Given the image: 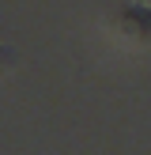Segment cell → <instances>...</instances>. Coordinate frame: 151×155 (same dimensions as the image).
Instances as JSON below:
<instances>
[{
    "instance_id": "1",
    "label": "cell",
    "mask_w": 151,
    "mask_h": 155,
    "mask_svg": "<svg viewBox=\"0 0 151 155\" xmlns=\"http://www.w3.org/2000/svg\"><path fill=\"white\" fill-rule=\"evenodd\" d=\"M11 64H15V53L8 45H0V68H11Z\"/></svg>"
}]
</instances>
